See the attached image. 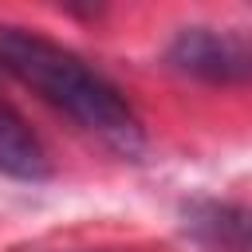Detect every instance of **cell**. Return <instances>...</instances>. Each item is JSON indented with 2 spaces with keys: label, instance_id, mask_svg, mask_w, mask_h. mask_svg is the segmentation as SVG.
I'll use <instances>...</instances> for the list:
<instances>
[{
  "label": "cell",
  "instance_id": "cell-1",
  "mask_svg": "<svg viewBox=\"0 0 252 252\" xmlns=\"http://www.w3.org/2000/svg\"><path fill=\"white\" fill-rule=\"evenodd\" d=\"M0 63L35 94H43L55 110L75 118L87 134L106 142L110 150L134 158L142 154V122L134 106L122 98V91L98 75L87 59L75 51L51 43L47 35H35L28 28H0Z\"/></svg>",
  "mask_w": 252,
  "mask_h": 252
},
{
  "label": "cell",
  "instance_id": "cell-2",
  "mask_svg": "<svg viewBox=\"0 0 252 252\" xmlns=\"http://www.w3.org/2000/svg\"><path fill=\"white\" fill-rule=\"evenodd\" d=\"M169 63L201 83H252V35L185 28L169 43Z\"/></svg>",
  "mask_w": 252,
  "mask_h": 252
},
{
  "label": "cell",
  "instance_id": "cell-3",
  "mask_svg": "<svg viewBox=\"0 0 252 252\" xmlns=\"http://www.w3.org/2000/svg\"><path fill=\"white\" fill-rule=\"evenodd\" d=\"M189 232L209 248V252H252V209L240 205H220L205 201L185 213Z\"/></svg>",
  "mask_w": 252,
  "mask_h": 252
},
{
  "label": "cell",
  "instance_id": "cell-4",
  "mask_svg": "<svg viewBox=\"0 0 252 252\" xmlns=\"http://www.w3.org/2000/svg\"><path fill=\"white\" fill-rule=\"evenodd\" d=\"M0 173L20 177V181H43L47 177V154L28 130V122L0 102Z\"/></svg>",
  "mask_w": 252,
  "mask_h": 252
}]
</instances>
